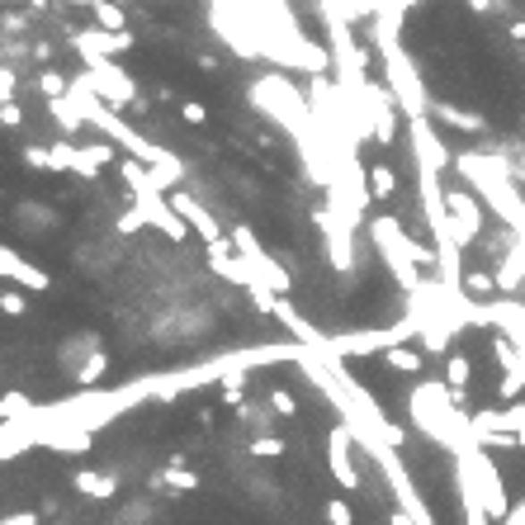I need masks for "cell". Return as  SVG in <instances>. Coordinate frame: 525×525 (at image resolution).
Returning <instances> with one entry per match:
<instances>
[{"instance_id":"obj_29","label":"cell","mask_w":525,"mask_h":525,"mask_svg":"<svg viewBox=\"0 0 525 525\" xmlns=\"http://www.w3.org/2000/svg\"><path fill=\"white\" fill-rule=\"evenodd\" d=\"M0 123H5V128H20L24 123V114H20V105H14V100L0 105Z\"/></svg>"},{"instance_id":"obj_14","label":"cell","mask_w":525,"mask_h":525,"mask_svg":"<svg viewBox=\"0 0 525 525\" xmlns=\"http://www.w3.org/2000/svg\"><path fill=\"white\" fill-rule=\"evenodd\" d=\"M100 351L105 346H100V336H95V332H76L67 346H62V365H67V374H76L90 355H100Z\"/></svg>"},{"instance_id":"obj_32","label":"cell","mask_w":525,"mask_h":525,"mask_svg":"<svg viewBox=\"0 0 525 525\" xmlns=\"http://www.w3.org/2000/svg\"><path fill=\"white\" fill-rule=\"evenodd\" d=\"M502 525H525V502H516L512 512H506V521H502Z\"/></svg>"},{"instance_id":"obj_28","label":"cell","mask_w":525,"mask_h":525,"mask_svg":"<svg viewBox=\"0 0 525 525\" xmlns=\"http://www.w3.org/2000/svg\"><path fill=\"white\" fill-rule=\"evenodd\" d=\"M142 227H147V218H142V208L133 204V208H128L123 218H119V233H142Z\"/></svg>"},{"instance_id":"obj_30","label":"cell","mask_w":525,"mask_h":525,"mask_svg":"<svg viewBox=\"0 0 525 525\" xmlns=\"http://www.w3.org/2000/svg\"><path fill=\"white\" fill-rule=\"evenodd\" d=\"M10 100H14V72L0 67V105H10Z\"/></svg>"},{"instance_id":"obj_27","label":"cell","mask_w":525,"mask_h":525,"mask_svg":"<svg viewBox=\"0 0 525 525\" xmlns=\"http://www.w3.org/2000/svg\"><path fill=\"white\" fill-rule=\"evenodd\" d=\"M180 119H185L190 128H199V123H208V114H204V105H194V100H185V105H180Z\"/></svg>"},{"instance_id":"obj_33","label":"cell","mask_w":525,"mask_h":525,"mask_svg":"<svg viewBox=\"0 0 525 525\" xmlns=\"http://www.w3.org/2000/svg\"><path fill=\"white\" fill-rule=\"evenodd\" d=\"M72 5H86V10H90V5H95V0H72Z\"/></svg>"},{"instance_id":"obj_24","label":"cell","mask_w":525,"mask_h":525,"mask_svg":"<svg viewBox=\"0 0 525 525\" xmlns=\"http://www.w3.org/2000/svg\"><path fill=\"white\" fill-rule=\"evenodd\" d=\"M24 161L38 171H53V147H24Z\"/></svg>"},{"instance_id":"obj_19","label":"cell","mask_w":525,"mask_h":525,"mask_svg":"<svg viewBox=\"0 0 525 525\" xmlns=\"http://www.w3.org/2000/svg\"><path fill=\"white\" fill-rule=\"evenodd\" d=\"M161 483H166V487H175V492H194V487H199V473H190V469H166V473H161Z\"/></svg>"},{"instance_id":"obj_3","label":"cell","mask_w":525,"mask_h":525,"mask_svg":"<svg viewBox=\"0 0 525 525\" xmlns=\"http://www.w3.org/2000/svg\"><path fill=\"white\" fill-rule=\"evenodd\" d=\"M86 57V86L100 95L105 105H114V109H128V105H138V86H133V76H128L123 67H114V57H105V53H80Z\"/></svg>"},{"instance_id":"obj_5","label":"cell","mask_w":525,"mask_h":525,"mask_svg":"<svg viewBox=\"0 0 525 525\" xmlns=\"http://www.w3.org/2000/svg\"><path fill=\"white\" fill-rule=\"evenodd\" d=\"M227 237H233V251H237V256L246 260V266L256 270V280L266 284V289H275V293L293 289V275H289V270L280 266V260H275V256L266 251V246H260V237L251 233V227H233Z\"/></svg>"},{"instance_id":"obj_17","label":"cell","mask_w":525,"mask_h":525,"mask_svg":"<svg viewBox=\"0 0 525 525\" xmlns=\"http://www.w3.org/2000/svg\"><path fill=\"white\" fill-rule=\"evenodd\" d=\"M393 190H398V175H393L388 166H374L369 171V194L374 199H393Z\"/></svg>"},{"instance_id":"obj_8","label":"cell","mask_w":525,"mask_h":525,"mask_svg":"<svg viewBox=\"0 0 525 525\" xmlns=\"http://www.w3.org/2000/svg\"><path fill=\"white\" fill-rule=\"evenodd\" d=\"M0 280L20 284L24 293H47L53 289V280H47V270H38L34 260H24L14 246H0Z\"/></svg>"},{"instance_id":"obj_22","label":"cell","mask_w":525,"mask_h":525,"mask_svg":"<svg viewBox=\"0 0 525 525\" xmlns=\"http://www.w3.org/2000/svg\"><path fill=\"white\" fill-rule=\"evenodd\" d=\"M284 454V440L280 436H260L251 440V459H280Z\"/></svg>"},{"instance_id":"obj_34","label":"cell","mask_w":525,"mask_h":525,"mask_svg":"<svg viewBox=\"0 0 525 525\" xmlns=\"http://www.w3.org/2000/svg\"><path fill=\"white\" fill-rule=\"evenodd\" d=\"M5 5H29V0H5Z\"/></svg>"},{"instance_id":"obj_10","label":"cell","mask_w":525,"mask_h":525,"mask_svg":"<svg viewBox=\"0 0 525 525\" xmlns=\"http://www.w3.org/2000/svg\"><path fill=\"white\" fill-rule=\"evenodd\" d=\"M105 53V57H123L128 47H138V38L128 34V29H86V34H76V53Z\"/></svg>"},{"instance_id":"obj_13","label":"cell","mask_w":525,"mask_h":525,"mask_svg":"<svg viewBox=\"0 0 525 525\" xmlns=\"http://www.w3.org/2000/svg\"><path fill=\"white\" fill-rule=\"evenodd\" d=\"M72 487L80 492V497H90V502H109V497H119V478L114 473H95V469H80Z\"/></svg>"},{"instance_id":"obj_23","label":"cell","mask_w":525,"mask_h":525,"mask_svg":"<svg viewBox=\"0 0 525 525\" xmlns=\"http://www.w3.org/2000/svg\"><path fill=\"white\" fill-rule=\"evenodd\" d=\"M0 313H5V318H24L29 313V299H24L20 289H5V293H0Z\"/></svg>"},{"instance_id":"obj_2","label":"cell","mask_w":525,"mask_h":525,"mask_svg":"<svg viewBox=\"0 0 525 525\" xmlns=\"http://www.w3.org/2000/svg\"><path fill=\"white\" fill-rule=\"evenodd\" d=\"M369 237H374V246H379V256L388 260L393 280H398L407 293H417V289H421L417 266H426V251L402 233V223L388 218V213H379V218H369Z\"/></svg>"},{"instance_id":"obj_31","label":"cell","mask_w":525,"mask_h":525,"mask_svg":"<svg viewBox=\"0 0 525 525\" xmlns=\"http://www.w3.org/2000/svg\"><path fill=\"white\" fill-rule=\"evenodd\" d=\"M0 525H38V516L34 512H14V516H5Z\"/></svg>"},{"instance_id":"obj_9","label":"cell","mask_w":525,"mask_h":525,"mask_svg":"<svg viewBox=\"0 0 525 525\" xmlns=\"http://www.w3.org/2000/svg\"><path fill=\"white\" fill-rule=\"evenodd\" d=\"M171 204H175L180 218H185V223L194 227V233L204 237V246H218V241H227V237H223V227H218V218H213V213H208L199 199H194V194H171Z\"/></svg>"},{"instance_id":"obj_11","label":"cell","mask_w":525,"mask_h":525,"mask_svg":"<svg viewBox=\"0 0 525 525\" xmlns=\"http://www.w3.org/2000/svg\"><path fill=\"white\" fill-rule=\"evenodd\" d=\"M109 161H119V142H90V147H76L72 152V175H86L95 180Z\"/></svg>"},{"instance_id":"obj_16","label":"cell","mask_w":525,"mask_h":525,"mask_svg":"<svg viewBox=\"0 0 525 525\" xmlns=\"http://www.w3.org/2000/svg\"><path fill=\"white\" fill-rule=\"evenodd\" d=\"M384 360H388V369H402V374H417L421 369L417 351H407V346H384Z\"/></svg>"},{"instance_id":"obj_6","label":"cell","mask_w":525,"mask_h":525,"mask_svg":"<svg viewBox=\"0 0 525 525\" xmlns=\"http://www.w3.org/2000/svg\"><path fill=\"white\" fill-rule=\"evenodd\" d=\"M318 223H322V241H326V260H332L341 275H351V266H355V218L326 204L318 213Z\"/></svg>"},{"instance_id":"obj_21","label":"cell","mask_w":525,"mask_h":525,"mask_svg":"<svg viewBox=\"0 0 525 525\" xmlns=\"http://www.w3.org/2000/svg\"><path fill=\"white\" fill-rule=\"evenodd\" d=\"M326 525H355V512H351V502H341V497H326Z\"/></svg>"},{"instance_id":"obj_18","label":"cell","mask_w":525,"mask_h":525,"mask_svg":"<svg viewBox=\"0 0 525 525\" xmlns=\"http://www.w3.org/2000/svg\"><path fill=\"white\" fill-rule=\"evenodd\" d=\"M90 14H95V24H100V29H128L123 14H119V5H109V0H95Z\"/></svg>"},{"instance_id":"obj_26","label":"cell","mask_w":525,"mask_h":525,"mask_svg":"<svg viewBox=\"0 0 525 525\" xmlns=\"http://www.w3.org/2000/svg\"><path fill=\"white\" fill-rule=\"evenodd\" d=\"M270 407H275V412H284V417H293V412H299V402H293V393H284V388H275V393H270Z\"/></svg>"},{"instance_id":"obj_20","label":"cell","mask_w":525,"mask_h":525,"mask_svg":"<svg viewBox=\"0 0 525 525\" xmlns=\"http://www.w3.org/2000/svg\"><path fill=\"white\" fill-rule=\"evenodd\" d=\"M464 384H469V360H464V355H454V360H450V369H445V388L459 398V393H464Z\"/></svg>"},{"instance_id":"obj_25","label":"cell","mask_w":525,"mask_h":525,"mask_svg":"<svg viewBox=\"0 0 525 525\" xmlns=\"http://www.w3.org/2000/svg\"><path fill=\"white\" fill-rule=\"evenodd\" d=\"M38 86H43V95H47V100H57V95H67V86H72V80H62V76H53V72H43V76H38Z\"/></svg>"},{"instance_id":"obj_1","label":"cell","mask_w":525,"mask_h":525,"mask_svg":"<svg viewBox=\"0 0 525 525\" xmlns=\"http://www.w3.org/2000/svg\"><path fill=\"white\" fill-rule=\"evenodd\" d=\"M251 105L266 114V119H275L280 128H289L293 142H313L318 128H313V100H308L303 90L289 86V76H260L251 86Z\"/></svg>"},{"instance_id":"obj_7","label":"cell","mask_w":525,"mask_h":525,"mask_svg":"<svg viewBox=\"0 0 525 525\" xmlns=\"http://www.w3.org/2000/svg\"><path fill=\"white\" fill-rule=\"evenodd\" d=\"M355 436H351V426L341 421V426H332L326 431V469H332V478L346 487V492H355L360 487V469H355Z\"/></svg>"},{"instance_id":"obj_15","label":"cell","mask_w":525,"mask_h":525,"mask_svg":"<svg viewBox=\"0 0 525 525\" xmlns=\"http://www.w3.org/2000/svg\"><path fill=\"white\" fill-rule=\"evenodd\" d=\"M109 374V355L100 351V355H90L86 365H80L76 374H72V384H80V388H100V379Z\"/></svg>"},{"instance_id":"obj_12","label":"cell","mask_w":525,"mask_h":525,"mask_svg":"<svg viewBox=\"0 0 525 525\" xmlns=\"http://www.w3.org/2000/svg\"><path fill=\"white\" fill-rule=\"evenodd\" d=\"M38 440H34V431H29V421L24 417H5L0 421V464L5 459H20L24 450H34Z\"/></svg>"},{"instance_id":"obj_4","label":"cell","mask_w":525,"mask_h":525,"mask_svg":"<svg viewBox=\"0 0 525 525\" xmlns=\"http://www.w3.org/2000/svg\"><path fill=\"white\" fill-rule=\"evenodd\" d=\"M384 76H388V95L407 109V119H421V114H426V90H421V80H417L412 57H407L398 43L384 47Z\"/></svg>"}]
</instances>
